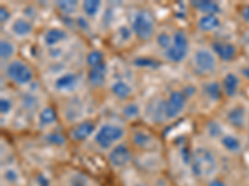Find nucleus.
Returning <instances> with one entry per match:
<instances>
[{"instance_id":"f257e3e1","label":"nucleus","mask_w":249,"mask_h":186,"mask_svg":"<svg viewBox=\"0 0 249 186\" xmlns=\"http://www.w3.org/2000/svg\"><path fill=\"white\" fill-rule=\"evenodd\" d=\"M190 168L197 180L207 183L218 176L221 163L217 154L206 144H197L190 152Z\"/></svg>"},{"instance_id":"f03ea898","label":"nucleus","mask_w":249,"mask_h":186,"mask_svg":"<svg viewBox=\"0 0 249 186\" xmlns=\"http://www.w3.org/2000/svg\"><path fill=\"white\" fill-rule=\"evenodd\" d=\"M126 136H127V130L122 124L115 123V122H105L97 127V130L93 134L91 141L99 152L106 154L112 148L124 141Z\"/></svg>"},{"instance_id":"7ed1b4c3","label":"nucleus","mask_w":249,"mask_h":186,"mask_svg":"<svg viewBox=\"0 0 249 186\" xmlns=\"http://www.w3.org/2000/svg\"><path fill=\"white\" fill-rule=\"evenodd\" d=\"M188 97L183 90H172L167 97L157 102L156 105V119L157 123L176 121L186 110Z\"/></svg>"},{"instance_id":"20e7f679","label":"nucleus","mask_w":249,"mask_h":186,"mask_svg":"<svg viewBox=\"0 0 249 186\" xmlns=\"http://www.w3.org/2000/svg\"><path fill=\"white\" fill-rule=\"evenodd\" d=\"M130 28L140 41H150L156 36V17L148 9H136L130 19Z\"/></svg>"},{"instance_id":"39448f33","label":"nucleus","mask_w":249,"mask_h":186,"mask_svg":"<svg viewBox=\"0 0 249 186\" xmlns=\"http://www.w3.org/2000/svg\"><path fill=\"white\" fill-rule=\"evenodd\" d=\"M218 59L210 47H198L193 51L190 57V67L193 74L198 77L212 76L218 68Z\"/></svg>"},{"instance_id":"423d86ee","label":"nucleus","mask_w":249,"mask_h":186,"mask_svg":"<svg viewBox=\"0 0 249 186\" xmlns=\"http://www.w3.org/2000/svg\"><path fill=\"white\" fill-rule=\"evenodd\" d=\"M4 74L6 79L17 87H29L35 81V72L33 67L28 62L18 57L6 63Z\"/></svg>"},{"instance_id":"0eeeda50","label":"nucleus","mask_w":249,"mask_h":186,"mask_svg":"<svg viewBox=\"0 0 249 186\" xmlns=\"http://www.w3.org/2000/svg\"><path fill=\"white\" fill-rule=\"evenodd\" d=\"M105 155L111 169L120 172H124L130 170V168L133 167L135 161H136V152L133 150L131 144L127 143V141L120 143L119 145L112 148Z\"/></svg>"},{"instance_id":"6e6552de","label":"nucleus","mask_w":249,"mask_h":186,"mask_svg":"<svg viewBox=\"0 0 249 186\" xmlns=\"http://www.w3.org/2000/svg\"><path fill=\"white\" fill-rule=\"evenodd\" d=\"M128 143L136 154L160 153L162 150V143L159 137L146 128H135L131 132Z\"/></svg>"},{"instance_id":"1a4fd4ad","label":"nucleus","mask_w":249,"mask_h":186,"mask_svg":"<svg viewBox=\"0 0 249 186\" xmlns=\"http://www.w3.org/2000/svg\"><path fill=\"white\" fill-rule=\"evenodd\" d=\"M191 51L190 37L186 31L177 30L173 32L172 45L167 51H164L163 56L168 62L182 63L188 57Z\"/></svg>"},{"instance_id":"9d476101","label":"nucleus","mask_w":249,"mask_h":186,"mask_svg":"<svg viewBox=\"0 0 249 186\" xmlns=\"http://www.w3.org/2000/svg\"><path fill=\"white\" fill-rule=\"evenodd\" d=\"M97 123L92 119H82L72 124L68 130V139L75 144H82L91 140L97 130Z\"/></svg>"},{"instance_id":"9b49d317","label":"nucleus","mask_w":249,"mask_h":186,"mask_svg":"<svg viewBox=\"0 0 249 186\" xmlns=\"http://www.w3.org/2000/svg\"><path fill=\"white\" fill-rule=\"evenodd\" d=\"M80 85H81V75L75 71H68V72H62L55 78L54 90L57 93L69 96L75 93Z\"/></svg>"},{"instance_id":"f8f14e48","label":"nucleus","mask_w":249,"mask_h":186,"mask_svg":"<svg viewBox=\"0 0 249 186\" xmlns=\"http://www.w3.org/2000/svg\"><path fill=\"white\" fill-rule=\"evenodd\" d=\"M9 30L14 40H26L34 34V23L26 16H18L9 24Z\"/></svg>"},{"instance_id":"ddd939ff","label":"nucleus","mask_w":249,"mask_h":186,"mask_svg":"<svg viewBox=\"0 0 249 186\" xmlns=\"http://www.w3.org/2000/svg\"><path fill=\"white\" fill-rule=\"evenodd\" d=\"M210 48L213 51V54L222 62H232L237 57L238 48L234 44L223 41V40H214L210 45Z\"/></svg>"},{"instance_id":"4468645a","label":"nucleus","mask_w":249,"mask_h":186,"mask_svg":"<svg viewBox=\"0 0 249 186\" xmlns=\"http://www.w3.org/2000/svg\"><path fill=\"white\" fill-rule=\"evenodd\" d=\"M69 40V32L68 30L61 28H50L48 30L44 31L43 34V41L44 46L48 48L59 47L62 44L66 43Z\"/></svg>"},{"instance_id":"2eb2a0df","label":"nucleus","mask_w":249,"mask_h":186,"mask_svg":"<svg viewBox=\"0 0 249 186\" xmlns=\"http://www.w3.org/2000/svg\"><path fill=\"white\" fill-rule=\"evenodd\" d=\"M226 122L234 129H243V128L247 127V123H248L247 109L243 106H234L226 113Z\"/></svg>"},{"instance_id":"dca6fc26","label":"nucleus","mask_w":249,"mask_h":186,"mask_svg":"<svg viewBox=\"0 0 249 186\" xmlns=\"http://www.w3.org/2000/svg\"><path fill=\"white\" fill-rule=\"evenodd\" d=\"M37 127L41 130H51L57 124V112L53 106L48 105L40 108L36 117Z\"/></svg>"},{"instance_id":"f3484780","label":"nucleus","mask_w":249,"mask_h":186,"mask_svg":"<svg viewBox=\"0 0 249 186\" xmlns=\"http://www.w3.org/2000/svg\"><path fill=\"white\" fill-rule=\"evenodd\" d=\"M86 81L92 88H101L105 86L107 81V65L101 63V65L93 66L88 68V75H86Z\"/></svg>"},{"instance_id":"a211bd4d","label":"nucleus","mask_w":249,"mask_h":186,"mask_svg":"<svg viewBox=\"0 0 249 186\" xmlns=\"http://www.w3.org/2000/svg\"><path fill=\"white\" fill-rule=\"evenodd\" d=\"M218 144L224 153L230 155H239L243 150V143L233 133H224L223 136L218 139Z\"/></svg>"},{"instance_id":"6ab92c4d","label":"nucleus","mask_w":249,"mask_h":186,"mask_svg":"<svg viewBox=\"0 0 249 186\" xmlns=\"http://www.w3.org/2000/svg\"><path fill=\"white\" fill-rule=\"evenodd\" d=\"M110 92L119 101L128 102L131 99V97L133 96L135 91H133V87L131 86L130 82H127L126 79L119 78L111 83Z\"/></svg>"},{"instance_id":"aec40b11","label":"nucleus","mask_w":249,"mask_h":186,"mask_svg":"<svg viewBox=\"0 0 249 186\" xmlns=\"http://www.w3.org/2000/svg\"><path fill=\"white\" fill-rule=\"evenodd\" d=\"M221 86L222 91H223V96L228 97V98H233L239 92V88H241V78L234 72H228L222 78Z\"/></svg>"},{"instance_id":"412c9836","label":"nucleus","mask_w":249,"mask_h":186,"mask_svg":"<svg viewBox=\"0 0 249 186\" xmlns=\"http://www.w3.org/2000/svg\"><path fill=\"white\" fill-rule=\"evenodd\" d=\"M17 44L14 39H9V37H1L0 41V59L3 65H6L14 59H17Z\"/></svg>"},{"instance_id":"4be33fe9","label":"nucleus","mask_w":249,"mask_h":186,"mask_svg":"<svg viewBox=\"0 0 249 186\" xmlns=\"http://www.w3.org/2000/svg\"><path fill=\"white\" fill-rule=\"evenodd\" d=\"M221 25L222 21L218 15H199L198 20H197V28L204 34L214 32L221 28Z\"/></svg>"},{"instance_id":"5701e85b","label":"nucleus","mask_w":249,"mask_h":186,"mask_svg":"<svg viewBox=\"0 0 249 186\" xmlns=\"http://www.w3.org/2000/svg\"><path fill=\"white\" fill-rule=\"evenodd\" d=\"M195 10L199 13L201 15H218L221 14L222 8L217 1H211V0H197L191 3Z\"/></svg>"},{"instance_id":"b1692460","label":"nucleus","mask_w":249,"mask_h":186,"mask_svg":"<svg viewBox=\"0 0 249 186\" xmlns=\"http://www.w3.org/2000/svg\"><path fill=\"white\" fill-rule=\"evenodd\" d=\"M62 186H95V183L85 172L74 170L68 175V178L64 181Z\"/></svg>"},{"instance_id":"393cba45","label":"nucleus","mask_w":249,"mask_h":186,"mask_svg":"<svg viewBox=\"0 0 249 186\" xmlns=\"http://www.w3.org/2000/svg\"><path fill=\"white\" fill-rule=\"evenodd\" d=\"M54 6L59 10V13H61L66 17L75 16L79 10H81V4L77 1H72V0H66V1L59 0V1H55Z\"/></svg>"},{"instance_id":"a878e982","label":"nucleus","mask_w":249,"mask_h":186,"mask_svg":"<svg viewBox=\"0 0 249 186\" xmlns=\"http://www.w3.org/2000/svg\"><path fill=\"white\" fill-rule=\"evenodd\" d=\"M203 93L211 102H218L223 97L221 82H206L203 85Z\"/></svg>"},{"instance_id":"bb28decb","label":"nucleus","mask_w":249,"mask_h":186,"mask_svg":"<svg viewBox=\"0 0 249 186\" xmlns=\"http://www.w3.org/2000/svg\"><path fill=\"white\" fill-rule=\"evenodd\" d=\"M1 179H3V183H5L8 186H15L20 183V171L14 164L12 165H5V168H3V171H1Z\"/></svg>"},{"instance_id":"cd10ccee","label":"nucleus","mask_w":249,"mask_h":186,"mask_svg":"<svg viewBox=\"0 0 249 186\" xmlns=\"http://www.w3.org/2000/svg\"><path fill=\"white\" fill-rule=\"evenodd\" d=\"M102 3L99 0H88L81 3V13L88 19H95L101 13Z\"/></svg>"},{"instance_id":"c85d7f7f","label":"nucleus","mask_w":249,"mask_h":186,"mask_svg":"<svg viewBox=\"0 0 249 186\" xmlns=\"http://www.w3.org/2000/svg\"><path fill=\"white\" fill-rule=\"evenodd\" d=\"M224 133L226 132H224L222 123L221 122L215 121V119H213V121H208L206 123V125H204V134H206L207 138L211 139V140L218 141V139L221 138Z\"/></svg>"},{"instance_id":"c756f323","label":"nucleus","mask_w":249,"mask_h":186,"mask_svg":"<svg viewBox=\"0 0 249 186\" xmlns=\"http://www.w3.org/2000/svg\"><path fill=\"white\" fill-rule=\"evenodd\" d=\"M121 112H122V116H124L126 119H130V121L140 118V116H141V108H140V106L137 105L136 102H133V101L124 102V107H122Z\"/></svg>"},{"instance_id":"7c9ffc66","label":"nucleus","mask_w":249,"mask_h":186,"mask_svg":"<svg viewBox=\"0 0 249 186\" xmlns=\"http://www.w3.org/2000/svg\"><path fill=\"white\" fill-rule=\"evenodd\" d=\"M14 99L12 97L6 96V94H1V97H0V114H1V119H4V117L8 118L13 113V110H14Z\"/></svg>"},{"instance_id":"2f4dec72","label":"nucleus","mask_w":249,"mask_h":186,"mask_svg":"<svg viewBox=\"0 0 249 186\" xmlns=\"http://www.w3.org/2000/svg\"><path fill=\"white\" fill-rule=\"evenodd\" d=\"M105 55L102 54L100 50H91L89 51L88 55L85 57V63L88 66V68L93 67V66L101 65V63H105Z\"/></svg>"},{"instance_id":"473e14b6","label":"nucleus","mask_w":249,"mask_h":186,"mask_svg":"<svg viewBox=\"0 0 249 186\" xmlns=\"http://www.w3.org/2000/svg\"><path fill=\"white\" fill-rule=\"evenodd\" d=\"M66 140H69L68 136L62 134L61 132H57V130L51 129L46 134V141L50 143L51 145H55V147H61V145L66 144Z\"/></svg>"},{"instance_id":"72a5a7b5","label":"nucleus","mask_w":249,"mask_h":186,"mask_svg":"<svg viewBox=\"0 0 249 186\" xmlns=\"http://www.w3.org/2000/svg\"><path fill=\"white\" fill-rule=\"evenodd\" d=\"M172 36L173 34H168L167 31H162V32L156 34V44L163 52L167 51L172 45Z\"/></svg>"},{"instance_id":"f704fd0d","label":"nucleus","mask_w":249,"mask_h":186,"mask_svg":"<svg viewBox=\"0 0 249 186\" xmlns=\"http://www.w3.org/2000/svg\"><path fill=\"white\" fill-rule=\"evenodd\" d=\"M20 101L23 102V107L25 108L28 112L39 109V101H37V98L35 97V94H33V93H24V96L21 97Z\"/></svg>"},{"instance_id":"c9c22d12","label":"nucleus","mask_w":249,"mask_h":186,"mask_svg":"<svg viewBox=\"0 0 249 186\" xmlns=\"http://www.w3.org/2000/svg\"><path fill=\"white\" fill-rule=\"evenodd\" d=\"M13 19H14V17H13L12 12L9 10L8 6H0V23H1V25H4V24H5V25L6 24H10Z\"/></svg>"},{"instance_id":"e433bc0d","label":"nucleus","mask_w":249,"mask_h":186,"mask_svg":"<svg viewBox=\"0 0 249 186\" xmlns=\"http://www.w3.org/2000/svg\"><path fill=\"white\" fill-rule=\"evenodd\" d=\"M133 63L137 66H141V67H143V66H148V65L152 66V67H156V66L159 65L156 60H151V59H137L135 60Z\"/></svg>"},{"instance_id":"4c0bfd02","label":"nucleus","mask_w":249,"mask_h":186,"mask_svg":"<svg viewBox=\"0 0 249 186\" xmlns=\"http://www.w3.org/2000/svg\"><path fill=\"white\" fill-rule=\"evenodd\" d=\"M204 184H206V186H230L226 180L221 179L219 176H215V178L211 179L210 181H207Z\"/></svg>"},{"instance_id":"58836bf2","label":"nucleus","mask_w":249,"mask_h":186,"mask_svg":"<svg viewBox=\"0 0 249 186\" xmlns=\"http://www.w3.org/2000/svg\"><path fill=\"white\" fill-rule=\"evenodd\" d=\"M241 17L246 24H249V4L244 5L241 10Z\"/></svg>"},{"instance_id":"ea45409f","label":"nucleus","mask_w":249,"mask_h":186,"mask_svg":"<svg viewBox=\"0 0 249 186\" xmlns=\"http://www.w3.org/2000/svg\"><path fill=\"white\" fill-rule=\"evenodd\" d=\"M127 186H148V185L144 183V181H142L141 179H135V180L131 181Z\"/></svg>"},{"instance_id":"a19ab883","label":"nucleus","mask_w":249,"mask_h":186,"mask_svg":"<svg viewBox=\"0 0 249 186\" xmlns=\"http://www.w3.org/2000/svg\"><path fill=\"white\" fill-rule=\"evenodd\" d=\"M241 74H242V76H243L244 78L249 82V66H244V67H242Z\"/></svg>"},{"instance_id":"79ce46f5","label":"nucleus","mask_w":249,"mask_h":186,"mask_svg":"<svg viewBox=\"0 0 249 186\" xmlns=\"http://www.w3.org/2000/svg\"><path fill=\"white\" fill-rule=\"evenodd\" d=\"M248 143H249V134H248Z\"/></svg>"}]
</instances>
